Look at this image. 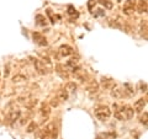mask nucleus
Listing matches in <instances>:
<instances>
[{
    "label": "nucleus",
    "instance_id": "39",
    "mask_svg": "<svg viewBox=\"0 0 148 139\" xmlns=\"http://www.w3.org/2000/svg\"><path fill=\"white\" fill-rule=\"evenodd\" d=\"M0 81H1V80H0Z\"/></svg>",
    "mask_w": 148,
    "mask_h": 139
},
{
    "label": "nucleus",
    "instance_id": "21",
    "mask_svg": "<svg viewBox=\"0 0 148 139\" xmlns=\"http://www.w3.org/2000/svg\"><path fill=\"white\" fill-rule=\"evenodd\" d=\"M36 21H37V25H41V26H45L46 25V17L43 15H36Z\"/></svg>",
    "mask_w": 148,
    "mask_h": 139
},
{
    "label": "nucleus",
    "instance_id": "8",
    "mask_svg": "<svg viewBox=\"0 0 148 139\" xmlns=\"http://www.w3.org/2000/svg\"><path fill=\"white\" fill-rule=\"evenodd\" d=\"M146 105H147V99L146 97H142V99L137 100L135 102V105H133V110H135V112H142L143 108L146 107Z\"/></svg>",
    "mask_w": 148,
    "mask_h": 139
},
{
    "label": "nucleus",
    "instance_id": "9",
    "mask_svg": "<svg viewBox=\"0 0 148 139\" xmlns=\"http://www.w3.org/2000/svg\"><path fill=\"white\" fill-rule=\"evenodd\" d=\"M58 52H59V54H61L62 57H68V55H72V54L74 53V49L71 47V46L63 44V46H61V47H59Z\"/></svg>",
    "mask_w": 148,
    "mask_h": 139
},
{
    "label": "nucleus",
    "instance_id": "6",
    "mask_svg": "<svg viewBox=\"0 0 148 139\" xmlns=\"http://www.w3.org/2000/svg\"><path fill=\"white\" fill-rule=\"evenodd\" d=\"M32 38H34V42L36 44H38L40 47H46V46L48 44L46 37H43V35L40 33V32H34V33H32Z\"/></svg>",
    "mask_w": 148,
    "mask_h": 139
},
{
    "label": "nucleus",
    "instance_id": "36",
    "mask_svg": "<svg viewBox=\"0 0 148 139\" xmlns=\"http://www.w3.org/2000/svg\"><path fill=\"white\" fill-rule=\"evenodd\" d=\"M96 11H98V12L95 14V16H104V11L101 10V9H100V10H96Z\"/></svg>",
    "mask_w": 148,
    "mask_h": 139
},
{
    "label": "nucleus",
    "instance_id": "1",
    "mask_svg": "<svg viewBox=\"0 0 148 139\" xmlns=\"http://www.w3.org/2000/svg\"><path fill=\"white\" fill-rule=\"evenodd\" d=\"M94 114L101 122H105L111 117V110L108 106H99V107H96L94 110Z\"/></svg>",
    "mask_w": 148,
    "mask_h": 139
},
{
    "label": "nucleus",
    "instance_id": "4",
    "mask_svg": "<svg viewBox=\"0 0 148 139\" xmlns=\"http://www.w3.org/2000/svg\"><path fill=\"white\" fill-rule=\"evenodd\" d=\"M120 110H121V113H122V117L125 119H132L133 116H135V110H133V107H131L130 105H125V106H121L120 107Z\"/></svg>",
    "mask_w": 148,
    "mask_h": 139
},
{
    "label": "nucleus",
    "instance_id": "11",
    "mask_svg": "<svg viewBox=\"0 0 148 139\" xmlns=\"http://www.w3.org/2000/svg\"><path fill=\"white\" fill-rule=\"evenodd\" d=\"M56 73H57L62 79H68V70H67L66 67L62 65V64H57V65H56Z\"/></svg>",
    "mask_w": 148,
    "mask_h": 139
},
{
    "label": "nucleus",
    "instance_id": "2",
    "mask_svg": "<svg viewBox=\"0 0 148 139\" xmlns=\"http://www.w3.org/2000/svg\"><path fill=\"white\" fill-rule=\"evenodd\" d=\"M34 65L36 68V70L40 74H48V73H51V69H52L51 65L43 63L41 59H37V58L34 59Z\"/></svg>",
    "mask_w": 148,
    "mask_h": 139
},
{
    "label": "nucleus",
    "instance_id": "26",
    "mask_svg": "<svg viewBox=\"0 0 148 139\" xmlns=\"http://www.w3.org/2000/svg\"><path fill=\"white\" fill-rule=\"evenodd\" d=\"M58 136V133H51V134H42L41 139H56Z\"/></svg>",
    "mask_w": 148,
    "mask_h": 139
},
{
    "label": "nucleus",
    "instance_id": "29",
    "mask_svg": "<svg viewBox=\"0 0 148 139\" xmlns=\"http://www.w3.org/2000/svg\"><path fill=\"white\" fill-rule=\"evenodd\" d=\"M49 105H51V107H57V106L59 105V101H58L57 97H53V99H51Z\"/></svg>",
    "mask_w": 148,
    "mask_h": 139
},
{
    "label": "nucleus",
    "instance_id": "14",
    "mask_svg": "<svg viewBox=\"0 0 148 139\" xmlns=\"http://www.w3.org/2000/svg\"><path fill=\"white\" fill-rule=\"evenodd\" d=\"M49 113H51V107L47 105V104H42L41 105V108H40V114L42 116V117H45V118H47L48 116H49Z\"/></svg>",
    "mask_w": 148,
    "mask_h": 139
},
{
    "label": "nucleus",
    "instance_id": "15",
    "mask_svg": "<svg viewBox=\"0 0 148 139\" xmlns=\"http://www.w3.org/2000/svg\"><path fill=\"white\" fill-rule=\"evenodd\" d=\"M68 97H69V94H68V91L66 89H61V90L57 91V99H58V101H67Z\"/></svg>",
    "mask_w": 148,
    "mask_h": 139
},
{
    "label": "nucleus",
    "instance_id": "35",
    "mask_svg": "<svg viewBox=\"0 0 148 139\" xmlns=\"http://www.w3.org/2000/svg\"><path fill=\"white\" fill-rule=\"evenodd\" d=\"M110 26H112V27H116V29H122L121 25H119L117 22H110Z\"/></svg>",
    "mask_w": 148,
    "mask_h": 139
},
{
    "label": "nucleus",
    "instance_id": "19",
    "mask_svg": "<svg viewBox=\"0 0 148 139\" xmlns=\"http://www.w3.org/2000/svg\"><path fill=\"white\" fill-rule=\"evenodd\" d=\"M98 3L101 4L105 9H109V10H111V9L114 7V4H112V1H110V0H98Z\"/></svg>",
    "mask_w": 148,
    "mask_h": 139
},
{
    "label": "nucleus",
    "instance_id": "10",
    "mask_svg": "<svg viewBox=\"0 0 148 139\" xmlns=\"http://www.w3.org/2000/svg\"><path fill=\"white\" fill-rule=\"evenodd\" d=\"M111 96L114 97V99H123V97H127L126 92H125L123 89H120V87H115V89L111 90Z\"/></svg>",
    "mask_w": 148,
    "mask_h": 139
},
{
    "label": "nucleus",
    "instance_id": "22",
    "mask_svg": "<svg viewBox=\"0 0 148 139\" xmlns=\"http://www.w3.org/2000/svg\"><path fill=\"white\" fill-rule=\"evenodd\" d=\"M37 104H38V100L32 99V100H30V101H27V102H25V106H26L27 108H30V110H31V108H34Z\"/></svg>",
    "mask_w": 148,
    "mask_h": 139
},
{
    "label": "nucleus",
    "instance_id": "31",
    "mask_svg": "<svg viewBox=\"0 0 148 139\" xmlns=\"http://www.w3.org/2000/svg\"><path fill=\"white\" fill-rule=\"evenodd\" d=\"M95 4H96V0H89V3H88V7H89L90 11L92 10V6H95Z\"/></svg>",
    "mask_w": 148,
    "mask_h": 139
},
{
    "label": "nucleus",
    "instance_id": "27",
    "mask_svg": "<svg viewBox=\"0 0 148 139\" xmlns=\"http://www.w3.org/2000/svg\"><path fill=\"white\" fill-rule=\"evenodd\" d=\"M147 117H148V114H147V112H143V114L140 117V122L143 124L145 127H147Z\"/></svg>",
    "mask_w": 148,
    "mask_h": 139
},
{
    "label": "nucleus",
    "instance_id": "32",
    "mask_svg": "<svg viewBox=\"0 0 148 139\" xmlns=\"http://www.w3.org/2000/svg\"><path fill=\"white\" fill-rule=\"evenodd\" d=\"M18 119H21L20 121L21 126H24V124H26L27 122H29V117H27V116H25V117H22V118H18Z\"/></svg>",
    "mask_w": 148,
    "mask_h": 139
},
{
    "label": "nucleus",
    "instance_id": "12",
    "mask_svg": "<svg viewBox=\"0 0 148 139\" xmlns=\"http://www.w3.org/2000/svg\"><path fill=\"white\" fill-rule=\"evenodd\" d=\"M51 133H58V129H57V126L53 123V122H51L48 123L47 126H46L43 128V134H51Z\"/></svg>",
    "mask_w": 148,
    "mask_h": 139
},
{
    "label": "nucleus",
    "instance_id": "33",
    "mask_svg": "<svg viewBox=\"0 0 148 139\" xmlns=\"http://www.w3.org/2000/svg\"><path fill=\"white\" fill-rule=\"evenodd\" d=\"M9 74H10V65L6 64V65H5V72H4V75H5V78H8Z\"/></svg>",
    "mask_w": 148,
    "mask_h": 139
},
{
    "label": "nucleus",
    "instance_id": "16",
    "mask_svg": "<svg viewBox=\"0 0 148 139\" xmlns=\"http://www.w3.org/2000/svg\"><path fill=\"white\" fill-rule=\"evenodd\" d=\"M27 80V76L24 74H16L12 76V82L14 84H20V82H25Z\"/></svg>",
    "mask_w": 148,
    "mask_h": 139
},
{
    "label": "nucleus",
    "instance_id": "20",
    "mask_svg": "<svg viewBox=\"0 0 148 139\" xmlns=\"http://www.w3.org/2000/svg\"><path fill=\"white\" fill-rule=\"evenodd\" d=\"M98 89H99V84L96 81H94V80H91L89 82V85L86 86V90L88 91H98Z\"/></svg>",
    "mask_w": 148,
    "mask_h": 139
},
{
    "label": "nucleus",
    "instance_id": "37",
    "mask_svg": "<svg viewBox=\"0 0 148 139\" xmlns=\"http://www.w3.org/2000/svg\"><path fill=\"white\" fill-rule=\"evenodd\" d=\"M96 139H105V138H101V136H98V137H96Z\"/></svg>",
    "mask_w": 148,
    "mask_h": 139
},
{
    "label": "nucleus",
    "instance_id": "5",
    "mask_svg": "<svg viewBox=\"0 0 148 139\" xmlns=\"http://www.w3.org/2000/svg\"><path fill=\"white\" fill-rule=\"evenodd\" d=\"M100 85L103 86L104 90H112V89L116 87V82L114 81V79L103 76L101 78V81H100Z\"/></svg>",
    "mask_w": 148,
    "mask_h": 139
},
{
    "label": "nucleus",
    "instance_id": "28",
    "mask_svg": "<svg viewBox=\"0 0 148 139\" xmlns=\"http://www.w3.org/2000/svg\"><path fill=\"white\" fill-rule=\"evenodd\" d=\"M68 14H69V15H74L75 17L79 16V14L77 12V10H75V9H74L72 5H69V6H68Z\"/></svg>",
    "mask_w": 148,
    "mask_h": 139
},
{
    "label": "nucleus",
    "instance_id": "3",
    "mask_svg": "<svg viewBox=\"0 0 148 139\" xmlns=\"http://www.w3.org/2000/svg\"><path fill=\"white\" fill-rule=\"evenodd\" d=\"M20 114H21L20 110H10L5 117V122L8 124H12L14 122H16L17 119L20 118Z\"/></svg>",
    "mask_w": 148,
    "mask_h": 139
},
{
    "label": "nucleus",
    "instance_id": "13",
    "mask_svg": "<svg viewBox=\"0 0 148 139\" xmlns=\"http://www.w3.org/2000/svg\"><path fill=\"white\" fill-rule=\"evenodd\" d=\"M137 11L140 14L147 12V0H138L137 1Z\"/></svg>",
    "mask_w": 148,
    "mask_h": 139
},
{
    "label": "nucleus",
    "instance_id": "17",
    "mask_svg": "<svg viewBox=\"0 0 148 139\" xmlns=\"http://www.w3.org/2000/svg\"><path fill=\"white\" fill-rule=\"evenodd\" d=\"M140 31H141V35L145 37V40H147V20H141Z\"/></svg>",
    "mask_w": 148,
    "mask_h": 139
},
{
    "label": "nucleus",
    "instance_id": "30",
    "mask_svg": "<svg viewBox=\"0 0 148 139\" xmlns=\"http://www.w3.org/2000/svg\"><path fill=\"white\" fill-rule=\"evenodd\" d=\"M136 0H127L126 3H125V6H130V7H135L136 5Z\"/></svg>",
    "mask_w": 148,
    "mask_h": 139
},
{
    "label": "nucleus",
    "instance_id": "23",
    "mask_svg": "<svg viewBox=\"0 0 148 139\" xmlns=\"http://www.w3.org/2000/svg\"><path fill=\"white\" fill-rule=\"evenodd\" d=\"M66 90H67V91H75V90H77V84H75L74 81H69V82H67Z\"/></svg>",
    "mask_w": 148,
    "mask_h": 139
},
{
    "label": "nucleus",
    "instance_id": "24",
    "mask_svg": "<svg viewBox=\"0 0 148 139\" xmlns=\"http://www.w3.org/2000/svg\"><path fill=\"white\" fill-rule=\"evenodd\" d=\"M37 127H38V126H37V123L31 122V123L29 124V126H27L26 132H27V133H34V132L36 131V129H37Z\"/></svg>",
    "mask_w": 148,
    "mask_h": 139
},
{
    "label": "nucleus",
    "instance_id": "34",
    "mask_svg": "<svg viewBox=\"0 0 148 139\" xmlns=\"http://www.w3.org/2000/svg\"><path fill=\"white\" fill-rule=\"evenodd\" d=\"M140 86H141V91L142 92H146L147 91V84H146V82H141Z\"/></svg>",
    "mask_w": 148,
    "mask_h": 139
},
{
    "label": "nucleus",
    "instance_id": "7",
    "mask_svg": "<svg viewBox=\"0 0 148 139\" xmlns=\"http://www.w3.org/2000/svg\"><path fill=\"white\" fill-rule=\"evenodd\" d=\"M72 72H73V75L75 76L77 79H79V80H82V81H85L86 79H88V74H86V72L84 70V69H82L80 67L74 68Z\"/></svg>",
    "mask_w": 148,
    "mask_h": 139
},
{
    "label": "nucleus",
    "instance_id": "25",
    "mask_svg": "<svg viewBox=\"0 0 148 139\" xmlns=\"http://www.w3.org/2000/svg\"><path fill=\"white\" fill-rule=\"evenodd\" d=\"M122 12L125 14V15H127V16H131V15H133V12H135V7L123 6V10H122Z\"/></svg>",
    "mask_w": 148,
    "mask_h": 139
},
{
    "label": "nucleus",
    "instance_id": "18",
    "mask_svg": "<svg viewBox=\"0 0 148 139\" xmlns=\"http://www.w3.org/2000/svg\"><path fill=\"white\" fill-rule=\"evenodd\" d=\"M123 90H125V92H126V95H127V97H131V96H135V90H133V87L130 85V84H125V87H123Z\"/></svg>",
    "mask_w": 148,
    "mask_h": 139
},
{
    "label": "nucleus",
    "instance_id": "38",
    "mask_svg": "<svg viewBox=\"0 0 148 139\" xmlns=\"http://www.w3.org/2000/svg\"><path fill=\"white\" fill-rule=\"evenodd\" d=\"M0 123H1V119H0Z\"/></svg>",
    "mask_w": 148,
    "mask_h": 139
}]
</instances>
